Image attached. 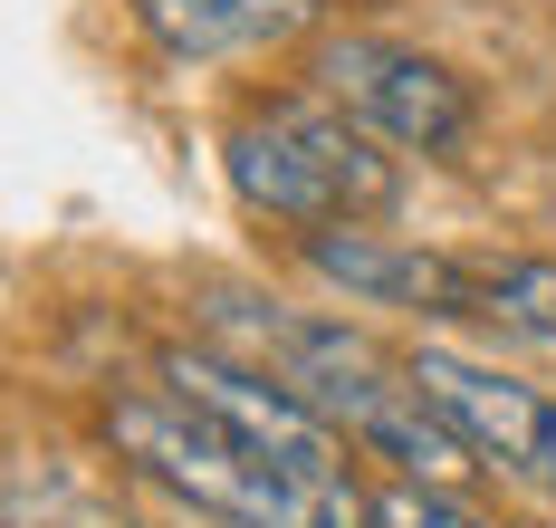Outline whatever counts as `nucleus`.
I'll return each instance as SVG.
<instances>
[{"instance_id": "1a4fd4ad", "label": "nucleus", "mask_w": 556, "mask_h": 528, "mask_svg": "<svg viewBox=\"0 0 556 528\" xmlns=\"http://www.w3.org/2000/svg\"><path fill=\"white\" fill-rule=\"evenodd\" d=\"M480 289H470V327H500L518 347H556V260L538 250H470Z\"/></svg>"}, {"instance_id": "f03ea898", "label": "nucleus", "mask_w": 556, "mask_h": 528, "mask_svg": "<svg viewBox=\"0 0 556 528\" xmlns=\"http://www.w3.org/2000/svg\"><path fill=\"white\" fill-rule=\"evenodd\" d=\"M250 347L269 355V375H288L355 452L393 462L403 480H442L451 490L460 470H480V452L451 432V413L413 385V365H384L355 327H336V317H278L269 307V317H250Z\"/></svg>"}, {"instance_id": "39448f33", "label": "nucleus", "mask_w": 556, "mask_h": 528, "mask_svg": "<svg viewBox=\"0 0 556 528\" xmlns=\"http://www.w3.org/2000/svg\"><path fill=\"white\" fill-rule=\"evenodd\" d=\"M403 365L490 470H518V480L556 490V394H538V385H518V375H500V365H480L460 347H413Z\"/></svg>"}, {"instance_id": "0eeeda50", "label": "nucleus", "mask_w": 556, "mask_h": 528, "mask_svg": "<svg viewBox=\"0 0 556 528\" xmlns=\"http://www.w3.org/2000/svg\"><path fill=\"white\" fill-rule=\"evenodd\" d=\"M298 260L327 279V289L365 298V307H413V317H470V250H413V240H384V231H298Z\"/></svg>"}, {"instance_id": "7ed1b4c3", "label": "nucleus", "mask_w": 556, "mask_h": 528, "mask_svg": "<svg viewBox=\"0 0 556 528\" xmlns=\"http://www.w3.org/2000/svg\"><path fill=\"white\" fill-rule=\"evenodd\" d=\"M222 164H230V192H240L250 212L288 222V231L375 222V212H393V192H403L384 135H365V125L345 116V106H327V97L250 106V116L230 125Z\"/></svg>"}, {"instance_id": "f257e3e1", "label": "nucleus", "mask_w": 556, "mask_h": 528, "mask_svg": "<svg viewBox=\"0 0 556 528\" xmlns=\"http://www.w3.org/2000/svg\"><path fill=\"white\" fill-rule=\"evenodd\" d=\"M106 442L125 470H144L154 490H173L182 510L222 528H375V500L355 480H317V470L260 452L250 432H230L222 413L182 404V394H115Z\"/></svg>"}, {"instance_id": "423d86ee", "label": "nucleus", "mask_w": 556, "mask_h": 528, "mask_svg": "<svg viewBox=\"0 0 556 528\" xmlns=\"http://www.w3.org/2000/svg\"><path fill=\"white\" fill-rule=\"evenodd\" d=\"M164 385L182 394V404L222 413L230 432H250V442H260V452H278V462L317 470V480H345V432H336V423L307 404L288 375H260V365L212 355V347H173V355H164Z\"/></svg>"}, {"instance_id": "6e6552de", "label": "nucleus", "mask_w": 556, "mask_h": 528, "mask_svg": "<svg viewBox=\"0 0 556 528\" xmlns=\"http://www.w3.org/2000/svg\"><path fill=\"white\" fill-rule=\"evenodd\" d=\"M327 0H135V29L173 59H260L317 29Z\"/></svg>"}, {"instance_id": "20e7f679", "label": "nucleus", "mask_w": 556, "mask_h": 528, "mask_svg": "<svg viewBox=\"0 0 556 528\" xmlns=\"http://www.w3.org/2000/svg\"><path fill=\"white\" fill-rule=\"evenodd\" d=\"M317 97L345 106L365 135L403 144V154H451L470 135V87L442 59H422L403 39H365V29L317 49Z\"/></svg>"}, {"instance_id": "9d476101", "label": "nucleus", "mask_w": 556, "mask_h": 528, "mask_svg": "<svg viewBox=\"0 0 556 528\" xmlns=\"http://www.w3.org/2000/svg\"><path fill=\"white\" fill-rule=\"evenodd\" d=\"M375 528H500V519L460 510L442 480H393V490H375Z\"/></svg>"}]
</instances>
